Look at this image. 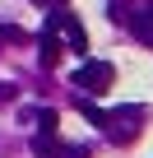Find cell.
<instances>
[{
	"label": "cell",
	"instance_id": "cell-2",
	"mask_svg": "<svg viewBox=\"0 0 153 158\" xmlns=\"http://www.w3.org/2000/svg\"><path fill=\"white\" fill-rule=\"evenodd\" d=\"M51 23H56V33H65L70 51H88V37H84V23L74 19L70 10H56V14H51Z\"/></svg>",
	"mask_w": 153,
	"mask_h": 158
},
{
	"label": "cell",
	"instance_id": "cell-4",
	"mask_svg": "<svg viewBox=\"0 0 153 158\" xmlns=\"http://www.w3.org/2000/svg\"><path fill=\"white\" fill-rule=\"evenodd\" d=\"M33 149H37V158H56V153H60V149H56V130H37Z\"/></svg>",
	"mask_w": 153,
	"mask_h": 158
},
{
	"label": "cell",
	"instance_id": "cell-5",
	"mask_svg": "<svg viewBox=\"0 0 153 158\" xmlns=\"http://www.w3.org/2000/svg\"><path fill=\"white\" fill-rule=\"evenodd\" d=\"M79 112H84V116H88L93 126H107V121H111V116H107V112H98L93 102H79Z\"/></svg>",
	"mask_w": 153,
	"mask_h": 158
},
{
	"label": "cell",
	"instance_id": "cell-1",
	"mask_svg": "<svg viewBox=\"0 0 153 158\" xmlns=\"http://www.w3.org/2000/svg\"><path fill=\"white\" fill-rule=\"evenodd\" d=\"M111 79H116L111 60H84L79 70H74V89H84V93H102V89H111Z\"/></svg>",
	"mask_w": 153,
	"mask_h": 158
},
{
	"label": "cell",
	"instance_id": "cell-3",
	"mask_svg": "<svg viewBox=\"0 0 153 158\" xmlns=\"http://www.w3.org/2000/svg\"><path fill=\"white\" fill-rule=\"evenodd\" d=\"M60 65V37H56V23L46 19V28H42V70H56Z\"/></svg>",
	"mask_w": 153,
	"mask_h": 158
},
{
	"label": "cell",
	"instance_id": "cell-7",
	"mask_svg": "<svg viewBox=\"0 0 153 158\" xmlns=\"http://www.w3.org/2000/svg\"><path fill=\"white\" fill-rule=\"evenodd\" d=\"M139 37H148V42H153V10H148V14L139 19Z\"/></svg>",
	"mask_w": 153,
	"mask_h": 158
},
{
	"label": "cell",
	"instance_id": "cell-6",
	"mask_svg": "<svg viewBox=\"0 0 153 158\" xmlns=\"http://www.w3.org/2000/svg\"><path fill=\"white\" fill-rule=\"evenodd\" d=\"M10 42H23V28H14V23L0 28V47H10Z\"/></svg>",
	"mask_w": 153,
	"mask_h": 158
}]
</instances>
